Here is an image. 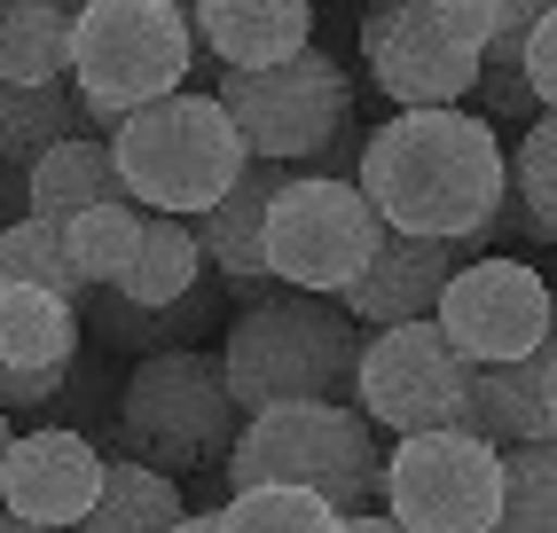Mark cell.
Returning a JSON list of instances; mask_svg holds the SVG:
<instances>
[{"label": "cell", "mask_w": 557, "mask_h": 533, "mask_svg": "<svg viewBox=\"0 0 557 533\" xmlns=\"http://www.w3.org/2000/svg\"><path fill=\"white\" fill-rule=\"evenodd\" d=\"M354 181L393 236H471L503 212L510 158L495 119H479L463 102H432V110H400L369 134Z\"/></svg>", "instance_id": "cell-1"}, {"label": "cell", "mask_w": 557, "mask_h": 533, "mask_svg": "<svg viewBox=\"0 0 557 533\" xmlns=\"http://www.w3.org/2000/svg\"><path fill=\"white\" fill-rule=\"evenodd\" d=\"M361 322L338 298L268 283L251 290V307L228 314L220 337V376H228L236 408H275V400H354L361 376Z\"/></svg>", "instance_id": "cell-2"}, {"label": "cell", "mask_w": 557, "mask_h": 533, "mask_svg": "<svg viewBox=\"0 0 557 533\" xmlns=\"http://www.w3.org/2000/svg\"><path fill=\"white\" fill-rule=\"evenodd\" d=\"M228 486H314L330 510H385V439L361 400H275L236 424Z\"/></svg>", "instance_id": "cell-3"}, {"label": "cell", "mask_w": 557, "mask_h": 533, "mask_svg": "<svg viewBox=\"0 0 557 533\" xmlns=\"http://www.w3.org/2000/svg\"><path fill=\"white\" fill-rule=\"evenodd\" d=\"M205 55L189 0H79L71 9V87L95 134H119L126 110L189 87Z\"/></svg>", "instance_id": "cell-4"}, {"label": "cell", "mask_w": 557, "mask_h": 533, "mask_svg": "<svg viewBox=\"0 0 557 533\" xmlns=\"http://www.w3.org/2000/svg\"><path fill=\"white\" fill-rule=\"evenodd\" d=\"M244 158L251 149H244V134L228 119V102L197 95V87H173L158 102L126 110L119 134H110V165H119L126 197L141 212H181V220H197L205 204L228 197Z\"/></svg>", "instance_id": "cell-5"}, {"label": "cell", "mask_w": 557, "mask_h": 533, "mask_svg": "<svg viewBox=\"0 0 557 533\" xmlns=\"http://www.w3.org/2000/svg\"><path fill=\"white\" fill-rule=\"evenodd\" d=\"M244 408L220 376V354L205 346H165L141 354L119 385V447L158 471H220L236 447Z\"/></svg>", "instance_id": "cell-6"}, {"label": "cell", "mask_w": 557, "mask_h": 533, "mask_svg": "<svg viewBox=\"0 0 557 533\" xmlns=\"http://www.w3.org/2000/svg\"><path fill=\"white\" fill-rule=\"evenodd\" d=\"M495 40L487 0H369L361 9V63L369 87L400 110L463 102L479 79V48Z\"/></svg>", "instance_id": "cell-7"}, {"label": "cell", "mask_w": 557, "mask_h": 533, "mask_svg": "<svg viewBox=\"0 0 557 533\" xmlns=\"http://www.w3.org/2000/svg\"><path fill=\"white\" fill-rule=\"evenodd\" d=\"M393 227L377 220V204L361 197V181H338L322 165H290V181L268 204V275L290 290L338 298Z\"/></svg>", "instance_id": "cell-8"}, {"label": "cell", "mask_w": 557, "mask_h": 533, "mask_svg": "<svg viewBox=\"0 0 557 533\" xmlns=\"http://www.w3.org/2000/svg\"><path fill=\"white\" fill-rule=\"evenodd\" d=\"M220 102H228V119L244 134L251 158H283V165H314L322 141L354 119V79L338 55L322 48H299L268 71H228L220 63Z\"/></svg>", "instance_id": "cell-9"}, {"label": "cell", "mask_w": 557, "mask_h": 533, "mask_svg": "<svg viewBox=\"0 0 557 533\" xmlns=\"http://www.w3.org/2000/svg\"><path fill=\"white\" fill-rule=\"evenodd\" d=\"M385 510L408 533H495L503 447L479 432H400L385 447Z\"/></svg>", "instance_id": "cell-10"}, {"label": "cell", "mask_w": 557, "mask_h": 533, "mask_svg": "<svg viewBox=\"0 0 557 533\" xmlns=\"http://www.w3.org/2000/svg\"><path fill=\"white\" fill-rule=\"evenodd\" d=\"M463 393H471V361L432 314L361 337L354 400L377 432H463Z\"/></svg>", "instance_id": "cell-11"}, {"label": "cell", "mask_w": 557, "mask_h": 533, "mask_svg": "<svg viewBox=\"0 0 557 533\" xmlns=\"http://www.w3.org/2000/svg\"><path fill=\"white\" fill-rule=\"evenodd\" d=\"M432 322L456 337L463 361H527V354H542L557 337V290L534 275L527 259L479 251V259H463L448 275Z\"/></svg>", "instance_id": "cell-12"}, {"label": "cell", "mask_w": 557, "mask_h": 533, "mask_svg": "<svg viewBox=\"0 0 557 533\" xmlns=\"http://www.w3.org/2000/svg\"><path fill=\"white\" fill-rule=\"evenodd\" d=\"M102 463H110V455L87 432H71V424L16 432L9 455H0V510H16L32 525H71V533H79V518L95 510V494H102Z\"/></svg>", "instance_id": "cell-13"}, {"label": "cell", "mask_w": 557, "mask_h": 533, "mask_svg": "<svg viewBox=\"0 0 557 533\" xmlns=\"http://www.w3.org/2000/svg\"><path fill=\"white\" fill-rule=\"evenodd\" d=\"M290 181L283 158H244V173L228 181V197L197 212V236H205V259L228 275L236 290H268V204L275 188Z\"/></svg>", "instance_id": "cell-14"}, {"label": "cell", "mask_w": 557, "mask_h": 533, "mask_svg": "<svg viewBox=\"0 0 557 533\" xmlns=\"http://www.w3.org/2000/svg\"><path fill=\"white\" fill-rule=\"evenodd\" d=\"M189 24L205 55L228 71H268L314 48V0H189Z\"/></svg>", "instance_id": "cell-15"}, {"label": "cell", "mask_w": 557, "mask_h": 533, "mask_svg": "<svg viewBox=\"0 0 557 533\" xmlns=\"http://www.w3.org/2000/svg\"><path fill=\"white\" fill-rule=\"evenodd\" d=\"M102 197H126V181H119V165H110V134H95V126L48 141L40 158L24 165V212L71 220V212H87Z\"/></svg>", "instance_id": "cell-16"}, {"label": "cell", "mask_w": 557, "mask_h": 533, "mask_svg": "<svg viewBox=\"0 0 557 533\" xmlns=\"http://www.w3.org/2000/svg\"><path fill=\"white\" fill-rule=\"evenodd\" d=\"M463 432L495 439V447L549 439L557 424H549V400H542V354H527V361H471Z\"/></svg>", "instance_id": "cell-17"}, {"label": "cell", "mask_w": 557, "mask_h": 533, "mask_svg": "<svg viewBox=\"0 0 557 533\" xmlns=\"http://www.w3.org/2000/svg\"><path fill=\"white\" fill-rule=\"evenodd\" d=\"M79 322L102 337V346H134V354H165V346H197V337L220 322V298L197 283L173 307H134L119 290H79Z\"/></svg>", "instance_id": "cell-18"}, {"label": "cell", "mask_w": 557, "mask_h": 533, "mask_svg": "<svg viewBox=\"0 0 557 533\" xmlns=\"http://www.w3.org/2000/svg\"><path fill=\"white\" fill-rule=\"evenodd\" d=\"M79 298L40 290V283H0V361L16 369H71L79 361Z\"/></svg>", "instance_id": "cell-19"}, {"label": "cell", "mask_w": 557, "mask_h": 533, "mask_svg": "<svg viewBox=\"0 0 557 533\" xmlns=\"http://www.w3.org/2000/svg\"><path fill=\"white\" fill-rule=\"evenodd\" d=\"M181 518H189V494L173 486V471L141 463V455H126V447H110L102 494H95V510L79 518V533H173Z\"/></svg>", "instance_id": "cell-20"}, {"label": "cell", "mask_w": 557, "mask_h": 533, "mask_svg": "<svg viewBox=\"0 0 557 533\" xmlns=\"http://www.w3.org/2000/svg\"><path fill=\"white\" fill-rule=\"evenodd\" d=\"M205 236H197V220H181V212H150L141 220V251H134V266L110 290L119 298H134V307H173V298H189L197 283H205Z\"/></svg>", "instance_id": "cell-21"}, {"label": "cell", "mask_w": 557, "mask_h": 533, "mask_svg": "<svg viewBox=\"0 0 557 533\" xmlns=\"http://www.w3.org/2000/svg\"><path fill=\"white\" fill-rule=\"evenodd\" d=\"M0 79L9 87L71 79V9L63 0H0Z\"/></svg>", "instance_id": "cell-22"}, {"label": "cell", "mask_w": 557, "mask_h": 533, "mask_svg": "<svg viewBox=\"0 0 557 533\" xmlns=\"http://www.w3.org/2000/svg\"><path fill=\"white\" fill-rule=\"evenodd\" d=\"M0 275L79 298V290H87V266H79V251H71V220H48V212L0 220Z\"/></svg>", "instance_id": "cell-23"}, {"label": "cell", "mask_w": 557, "mask_h": 533, "mask_svg": "<svg viewBox=\"0 0 557 533\" xmlns=\"http://www.w3.org/2000/svg\"><path fill=\"white\" fill-rule=\"evenodd\" d=\"M87 110H79V87L71 79H40V87H9L0 79V158L9 165H32L48 141L79 134Z\"/></svg>", "instance_id": "cell-24"}, {"label": "cell", "mask_w": 557, "mask_h": 533, "mask_svg": "<svg viewBox=\"0 0 557 533\" xmlns=\"http://www.w3.org/2000/svg\"><path fill=\"white\" fill-rule=\"evenodd\" d=\"M220 533H346V510H330L314 486H228Z\"/></svg>", "instance_id": "cell-25"}, {"label": "cell", "mask_w": 557, "mask_h": 533, "mask_svg": "<svg viewBox=\"0 0 557 533\" xmlns=\"http://www.w3.org/2000/svg\"><path fill=\"white\" fill-rule=\"evenodd\" d=\"M495 533H557V432L503 447V518Z\"/></svg>", "instance_id": "cell-26"}, {"label": "cell", "mask_w": 557, "mask_h": 533, "mask_svg": "<svg viewBox=\"0 0 557 533\" xmlns=\"http://www.w3.org/2000/svg\"><path fill=\"white\" fill-rule=\"evenodd\" d=\"M141 220H150V212H141L134 197H102L87 212H71V251H79V266H87V290H110L134 266Z\"/></svg>", "instance_id": "cell-27"}, {"label": "cell", "mask_w": 557, "mask_h": 533, "mask_svg": "<svg viewBox=\"0 0 557 533\" xmlns=\"http://www.w3.org/2000/svg\"><path fill=\"white\" fill-rule=\"evenodd\" d=\"M510 197L527 212V244H557V110H542L510 149Z\"/></svg>", "instance_id": "cell-28"}, {"label": "cell", "mask_w": 557, "mask_h": 533, "mask_svg": "<svg viewBox=\"0 0 557 533\" xmlns=\"http://www.w3.org/2000/svg\"><path fill=\"white\" fill-rule=\"evenodd\" d=\"M471 95H479V119H527V126L542 119V102L527 87V32H495V40L479 48Z\"/></svg>", "instance_id": "cell-29"}, {"label": "cell", "mask_w": 557, "mask_h": 533, "mask_svg": "<svg viewBox=\"0 0 557 533\" xmlns=\"http://www.w3.org/2000/svg\"><path fill=\"white\" fill-rule=\"evenodd\" d=\"M527 87H534L542 110H557V9L527 32Z\"/></svg>", "instance_id": "cell-30"}, {"label": "cell", "mask_w": 557, "mask_h": 533, "mask_svg": "<svg viewBox=\"0 0 557 533\" xmlns=\"http://www.w3.org/2000/svg\"><path fill=\"white\" fill-rule=\"evenodd\" d=\"M71 385V369H16V361H0V408H40Z\"/></svg>", "instance_id": "cell-31"}, {"label": "cell", "mask_w": 557, "mask_h": 533, "mask_svg": "<svg viewBox=\"0 0 557 533\" xmlns=\"http://www.w3.org/2000/svg\"><path fill=\"white\" fill-rule=\"evenodd\" d=\"M361 141H369V134H361V126L346 119L338 134L322 141V158H314V165H322V173H338V181H354V165H361Z\"/></svg>", "instance_id": "cell-32"}, {"label": "cell", "mask_w": 557, "mask_h": 533, "mask_svg": "<svg viewBox=\"0 0 557 533\" xmlns=\"http://www.w3.org/2000/svg\"><path fill=\"white\" fill-rule=\"evenodd\" d=\"M487 9H495V32H534L557 0H487Z\"/></svg>", "instance_id": "cell-33"}, {"label": "cell", "mask_w": 557, "mask_h": 533, "mask_svg": "<svg viewBox=\"0 0 557 533\" xmlns=\"http://www.w3.org/2000/svg\"><path fill=\"white\" fill-rule=\"evenodd\" d=\"M346 533H408L393 510H361V518H346Z\"/></svg>", "instance_id": "cell-34"}, {"label": "cell", "mask_w": 557, "mask_h": 533, "mask_svg": "<svg viewBox=\"0 0 557 533\" xmlns=\"http://www.w3.org/2000/svg\"><path fill=\"white\" fill-rule=\"evenodd\" d=\"M542 400H549V424H557V337L542 346Z\"/></svg>", "instance_id": "cell-35"}, {"label": "cell", "mask_w": 557, "mask_h": 533, "mask_svg": "<svg viewBox=\"0 0 557 533\" xmlns=\"http://www.w3.org/2000/svg\"><path fill=\"white\" fill-rule=\"evenodd\" d=\"M173 533H220V503H212V510H189V518H181Z\"/></svg>", "instance_id": "cell-36"}, {"label": "cell", "mask_w": 557, "mask_h": 533, "mask_svg": "<svg viewBox=\"0 0 557 533\" xmlns=\"http://www.w3.org/2000/svg\"><path fill=\"white\" fill-rule=\"evenodd\" d=\"M0 533H71V525H32V518H16V510H0Z\"/></svg>", "instance_id": "cell-37"}, {"label": "cell", "mask_w": 557, "mask_h": 533, "mask_svg": "<svg viewBox=\"0 0 557 533\" xmlns=\"http://www.w3.org/2000/svg\"><path fill=\"white\" fill-rule=\"evenodd\" d=\"M9 439H16V432H9V408H0V455H9Z\"/></svg>", "instance_id": "cell-38"}, {"label": "cell", "mask_w": 557, "mask_h": 533, "mask_svg": "<svg viewBox=\"0 0 557 533\" xmlns=\"http://www.w3.org/2000/svg\"><path fill=\"white\" fill-rule=\"evenodd\" d=\"M63 9H79V0H63Z\"/></svg>", "instance_id": "cell-39"}, {"label": "cell", "mask_w": 557, "mask_h": 533, "mask_svg": "<svg viewBox=\"0 0 557 533\" xmlns=\"http://www.w3.org/2000/svg\"><path fill=\"white\" fill-rule=\"evenodd\" d=\"M0 283H9V275H0Z\"/></svg>", "instance_id": "cell-40"}]
</instances>
